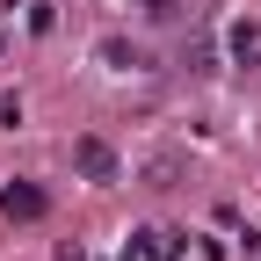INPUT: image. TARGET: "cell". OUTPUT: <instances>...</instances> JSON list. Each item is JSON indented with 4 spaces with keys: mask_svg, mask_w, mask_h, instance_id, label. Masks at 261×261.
Here are the masks:
<instances>
[{
    "mask_svg": "<svg viewBox=\"0 0 261 261\" xmlns=\"http://www.w3.org/2000/svg\"><path fill=\"white\" fill-rule=\"evenodd\" d=\"M0 211H8L15 225H37V218L51 211V196H44L37 181H22V174H15V181H0Z\"/></svg>",
    "mask_w": 261,
    "mask_h": 261,
    "instance_id": "obj_1",
    "label": "cell"
},
{
    "mask_svg": "<svg viewBox=\"0 0 261 261\" xmlns=\"http://www.w3.org/2000/svg\"><path fill=\"white\" fill-rule=\"evenodd\" d=\"M73 167H80V174H87L94 189H109V181L123 174V160H116V152H109L102 138H73Z\"/></svg>",
    "mask_w": 261,
    "mask_h": 261,
    "instance_id": "obj_2",
    "label": "cell"
},
{
    "mask_svg": "<svg viewBox=\"0 0 261 261\" xmlns=\"http://www.w3.org/2000/svg\"><path fill=\"white\" fill-rule=\"evenodd\" d=\"M94 58H102L109 73H145V65H152L138 44H123V37H102V44H94Z\"/></svg>",
    "mask_w": 261,
    "mask_h": 261,
    "instance_id": "obj_3",
    "label": "cell"
},
{
    "mask_svg": "<svg viewBox=\"0 0 261 261\" xmlns=\"http://www.w3.org/2000/svg\"><path fill=\"white\" fill-rule=\"evenodd\" d=\"M225 51H232V65H261V22H232V29H225Z\"/></svg>",
    "mask_w": 261,
    "mask_h": 261,
    "instance_id": "obj_4",
    "label": "cell"
},
{
    "mask_svg": "<svg viewBox=\"0 0 261 261\" xmlns=\"http://www.w3.org/2000/svg\"><path fill=\"white\" fill-rule=\"evenodd\" d=\"M167 254V232H130L123 240V261H160Z\"/></svg>",
    "mask_w": 261,
    "mask_h": 261,
    "instance_id": "obj_5",
    "label": "cell"
},
{
    "mask_svg": "<svg viewBox=\"0 0 261 261\" xmlns=\"http://www.w3.org/2000/svg\"><path fill=\"white\" fill-rule=\"evenodd\" d=\"M51 22H58V8H51V0H37V8H29V29H37V37H51Z\"/></svg>",
    "mask_w": 261,
    "mask_h": 261,
    "instance_id": "obj_6",
    "label": "cell"
},
{
    "mask_svg": "<svg viewBox=\"0 0 261 261\" xmlns=\"http://www.w3.org/2000/svg\"><path fill=\"white\" fill-rule=\"evenodd\" d=\"M145 15H174V0H145Z\"/></svg>",
    "mask_w": 261,
    "mask_h": 261,
    "instance_id": "obj_7",
    "label": "cell"
},
{
    "mask_svg": "<svg viewBox=\"0 0 261 261\" xmlns=\"http://www.w3.org/2000/svg\"><path fill=\"white\" fill-rule=\"evenodd\" d=\"M0 51H8V29H0Z\"/></svg>",
    "mask_w": 261,
    "mask_h": 261,
    "instance_id": "obj_8",
    "label": "cell"
}]
</instances>
